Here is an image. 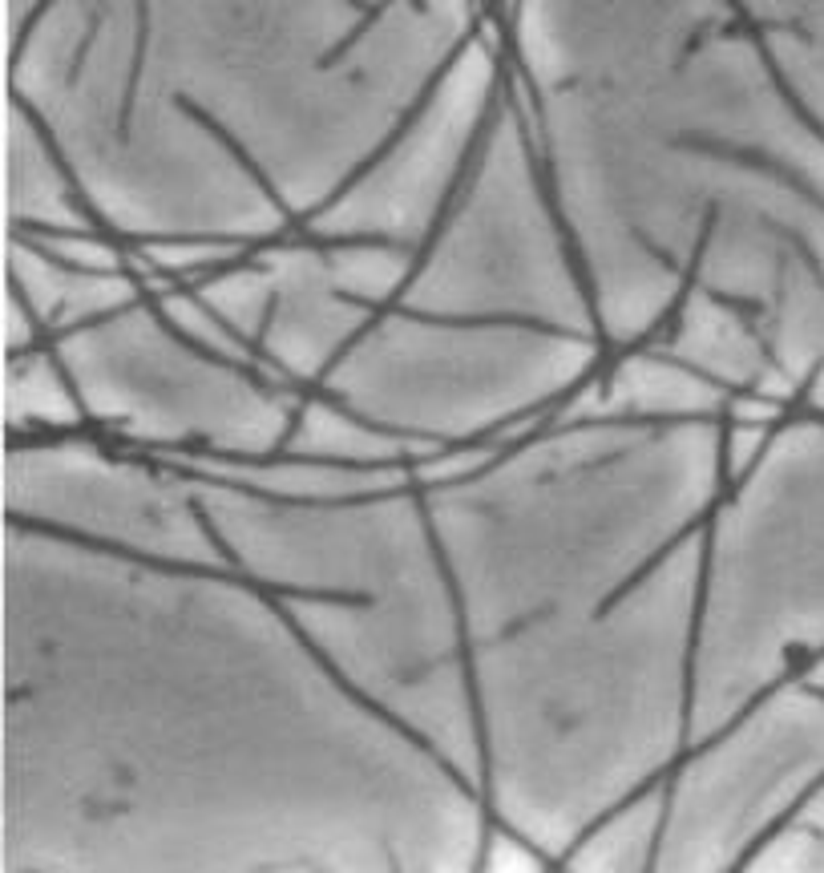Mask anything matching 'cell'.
<instances>
[{
  "label": "cell",
  "mask_w": 824,
  "mask_h": 873,
  "mask_svg": "<svg viewBox=\"0 0 824 873\" xmlns=\"http://www.w3.org/2000/svg\"><path fill=\"white\" fill-rule=\"evenodd\" d=\"M465 776L219 542L186 465L5 510V869H485Z\"/></svg>",
  "instance_id": "1"
},
{
  "label": "cell",
  "mask_w": 824,
  "mask_h": 873,
  "mask_svg": "<svg viewBox=\"0 0 824 873\" xmlns=\"http://www.w3.org/2000/svg\"><path fill=\"white\" fill-rule=\"evenodd\" d=\"M57 5H61V0H33V5L25 9V17H21V25H17V33H13L9 57H17V53H25V49H29V41L37 37V29L45 25V17H49Z\"/></svg>",
  "instance_id": "3"
},
{
  "label": "cell",
  "mask_w": 824,
  "mask_h": 873,
  "mask_svg": "<svg viewBox=\"0 0 824 873\" xmlns=\"http://www.w3.org/2000/svg\"><path fill=\"white\" fill-rule=\"evenodd\" d=\"M227 554L388 720L481 793V740L453 578L417 465L174 457Z\"/></svg>",
  "instance_id": "2"
}]
</instances>
